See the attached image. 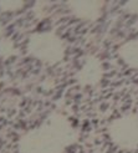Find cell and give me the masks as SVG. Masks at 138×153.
Listing matches in <instances>:
<instances>
[{
  "label": "cell",
  "instance_id": "obj_1",
  "mask_svg": "<svg viewBox=\"0 0 138 153\" xmlns=\"http://www.w3.org/2000/svg\"><path fill=\"white\" fill-rule=\"evenodd\" d=\"M110 131L118 146L128 149L138 146V116L136 114H128L116 120Z\"/></svg>",
  "mask_w": 138,
  "mask_h": 153
},
{
  "label": "cell",
  "instance_id": "obj_2",
  "mask_svg": "<svg viewBox=\"0 0 138 153\" xmlns=\"http://www.w3.org/2000/svg\"><path fill=\"white\" fill-rule=\"evenodd\" d=\"M121 55L128 65L138 67V40L127 42L121 49Z\"/></svg>",
  "mask_w": 138,
  "mask_h": 153
},
{
  "label": "cell",
  "instance_id": "obj_3",
  "mask_svg": "<svg viewBox=\"0 0 138 153\" xmlns=\"http://www.w3.org/2000/svg\"><path fill=\"white\" fill-rule=\"evenodd\" d=\"M99 74H101V68H99L98 62L91 61V62L87 64V66L82 72V80H85L87 83L96 82L99 79Z\"/></svg>",
  "mask_w": 138,
  "mask_h": 153
},
{
  "label": "cell",
  "instance_id": "obj_4",
  "mask_svg": "<svg viewBox=\"0 0 138 153\" xmlns=\"http://www.w3.org/2000/svg\"><path fill=\"white\" fill-rule=\"evenodd\" d=\"M77 9L81 16H85V18H90V19H93L98 15L99 11V5L96 3H86V4H79L77 5Z\"/></svg>",
  "mask_w": 138,
  "mask_h": 153
}]
</instances>
